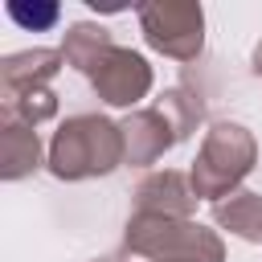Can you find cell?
Listing matches in <instances>:
<instances>
[{"label": "cell", "mask_w": 262, "mask_h": 262, "mask_svg": "<svg viewBox=\"0 0 262 262\" xmlns=\"http://www.w3.org/2000/svg\"><path fill=\"white\" fill-rule=\"evenodd\" d=\"M0 98H4V119L25 127H37L57 115V94L49 86H12V90H0Z\"/></svg>", "instance_id": "obj_12"}, {"label": "cell", "mask_w": 262, "mask_h": 262, "mask_svg": "<svg viewBox=\"0 0 262 262\" xmlns=\"http://www.w3.org/2000/svg\"><path fill=\"white\" fill-rule=\"evenodd\" d=\"M61 49H29V53H12L0 66V90L12 86H49V78L61 70Z\"/></svg>", "instance_id": "obj_9"}, {"label": "cell", "mask_w": 262, "mask_h": 262, "mask_svg": "<svg viewBox=\"0 0 262 262\" xmlns=\"http://www.w3.org/2000/svg\"><path fill=\"white\" fill-rule=\"evenodd\" d=\"M111 49H115L111 33H106L102 25H90V20L74 25V29L66 33V41H61V57H66V66H74V70H82V74H90Z\"/></svg>", "instance_id": "obj_11"}, {"label": "cell", "mask_w": 262, "mask_h": 262, "mask_svg": "<svg viewBox=\"0 0 262 262\" xmlns=\"http://www.w3.org/2000/svg\"><path fill=\"white\" fill-rule=\"evenodd\" d=\"M37 168H41V135L25 123L4 119V127H0V176L20 180Z\"/></svg>", "instance_id": "obj_8"}, {"label": "cell", "mask_w": 262, "mask_h": 262, "mask_svg": "<svg viewBox=\"0 0 262 262\" xmlns=\"http://www.w3.org/2000/svg\"><path fill=\"white\" fill-rule=\"evenodd\" d=\"M49 172L57 180H90L127 164L123 127L106 115H70L49 143Z\"/></svg>", "instance_id": "obj_1"}, {"label": "cell", "mask_w": 262, "mask_h": 262, "mask_svg": "<svg viewBox=\"0 0 262 262\" xmlns=\"http://www.w3.org/2000/svg\"><path fill=\"white\" fill-rule=\"evenodd\" d=\"M123 250L147 262H225V246L213 229L192 217L131 213L123 229Z\"/></svg>", "instance_id": "obj_2"}, {"label": "cell", "mask_w": 262, "mask_h": 262, "mask_svg": "<svg viewBox=\"0 0 262 262\" xmlns=\"http://www.w3.org/2000/svg\"><path fill=\"white\" fill-rule=\"evenodd\" d=\"M213 221L242 242H262V192H233L229 201L213 205Z\"/></svg>", "instance_id": "obj_10"}, {"label": "cell", "mask_w": 262, "mask_h": 262, "mask_svg": "<svg viewBox=\"0 0 262 262\" xmlns=\"http://www.w3.org/2000/svg\"><path fill=\"white\" fill-rule=\"evenodd\" d=\"M250 61H254V74H258V78H262V41H258V45H254V57H250Z\"/></svg>", "instance_id": "obj_15"}, {"label": "cell", "mask_w": 262, "mask_h": 262, "mask_svg": "<svg viewBox=\"0 0 262 262\" xmlns=\"http://www.w3.org/2000/svg\"><path fill=\"white\" fill-rule=\"evenodd\" d=\"M156 106H160V111H164V119L172 123L176 139H188V135L201 127V119H205V102H201L192 90H184V86H172V90H164Z\"/></svg>", "instance_id": "obj_13"}, {"label": "cell", "mask_w": 262, "mask_h": 262, "mask_svg": "<svg viewBox=\"0 0 262 262\" xmlns=\"http://www.w3.org/2000/svg\"><path fill=\"white\" fill-rule=\"evenodd\" d=\"M119 127H123V147H127V164H131V168H147V164H156L168 147L180 143L160 106H139V111H131Z\"/></svg>", "instance_id": "obj_6"}, {"label": "cell", "mask_w": 262, "mask_h": 262, "mask_svg": "<svg viewBox=\"0 0 262 262\" xmlns=\"http://www.w3.org/2000/svg\"><path fill=\"white\" fill-rule=\"evenodd\" d=\"M90 86L106 106H135L139 98H147L151 90V66L135 53L115 45L94 70H90Z\"/></svg>", "instance_id": "obj_5"}, {"label": "cell", "mask_w": 262, "mask_h": 262, "mask_svg": "<svg viewBox=\"0 0 262 262\" xmlns=\"http://www.w3.org/2000/svg\"><path fill=\"white\" fill-rule=\"evenodd\" d=\"M135 213H160V217H192L196 209V192H192V180L184 172H151L135 184Z\"/></svg>", "instance_id": "obj_7"}, {"label": "cell", "mask_w": 262, "mask_h": 262, "mask_svg": "<svg viewBox=\"0 0 262 262\" xmlns=\"http://www.w3.org/2000/svg\"><path fill=\"white\" fill-rule=\"evenodd\" d=\"M8 16L16 20V25H25V29H49L53 20H57V4H41V8H25V4H8Z\"/></svg>", "instance_id": "obj_14"}, {"label": "cell", "mask_w": 262, "mask_h": 262, "mask_svg": "<svg viewBox=\"0 0 262 262\" xmlns=\"http://www.w3.org/2000/svg\"><path fill=\"white\" fill-rule=\"evenodd\" d=\"M254 160H258V143H254V135H250L242 123H229V119H225V123H213V127L205 131L201 151H196L192 172H188L196 201L205 196V201L217 205V201L233 196L237 184L250 176Z\"/></svg>", "instance_id": "obj_3"}, {"label": "cell", "mask_w": 262, "mask_h": 262, "mask_svg": "<svg viewBox=\"0 0 262 262\" xmlns=\"http://www.w3.org/2000/svg\"><path fill=\"white\" fill-rule=\"evenodd\" d=\"M139 25L151 49L176 61H192L205 45V16L201 4H143Z\"/></svg>", "instance_id": "obj_4"}]
</instances>
